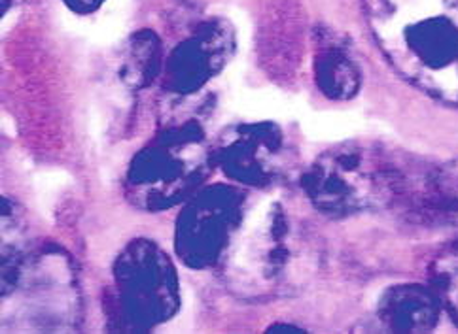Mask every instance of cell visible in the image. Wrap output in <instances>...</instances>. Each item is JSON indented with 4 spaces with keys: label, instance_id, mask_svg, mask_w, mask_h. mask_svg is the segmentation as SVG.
Returning <instances> with one entry per match:
<instances>
[{
    "label": "cell",
    "instance_id": "cell-1",
    "mask_svg": "<svg viewBox=\"0 0 458 334\" xmlns=\"http://www.w3.org/2000/svg\"><path fill=\"white\" fill-rule=\"evenodd\" d=\"M373 21L400 69L458 106V0H373Z\"/></svg>",
    "mask_w": 458,
    "mask_h": 334
},
{
    "label": "cell",
    "instance_id": "cell-2",
    "mask_svg": "<svg viewBox=\"0 0 458 334\" xmlns=\"http://www.w3.org/2000/svg\"><path fill=\"white\" fill-rule=\"evenodd\" d=\"M309 188L322 208L351 212L381 198L388 189V181L362 155L345 152L320 161Z\"/></svg>",
    "mask_w": 458,
    "mask_h": 334
},
{
    "label": "cell",
    "instance_id": "cell-3",
    "mask_svg": "<svg viewBox=\"0 0 458 334\" xmlns=\"http://www.w3.org/2000/svg\"><path fill=\"white\" fill-rule=\"evenodd\" d=\"M388 317L396 327L427 330L437 323L439 306L434 295L422 289H405L386 303Z\"/></svg>",
    "mask_w": 458,
    "mask_h": 334
},
{
    "label": "cell",
    "instance_id": "cell-4",
    "mask_svg": "<svg viewBox=\"0 0 458 334\" xmlns=\"http://www.w3.org/2000/svg\"><path fill=\"white\" fill-rule=\"evenodd\" d=\"M436 291L458 323V242L447 247L434 264Z\"/></svg>",
    "mask_w": 458,
    "mask_h": 334
}]
</instances>
